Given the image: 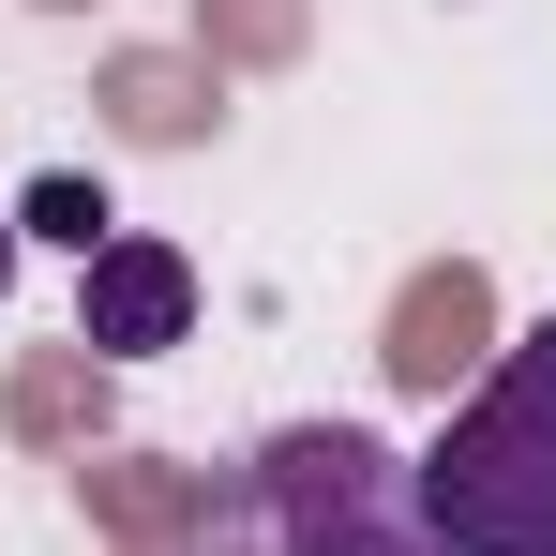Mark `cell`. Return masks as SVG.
Instances as JSON below:
<instances>
[{"instance_id":"6da1fadb","label":"cell","mask_w":556,"mask_h":556,"mask_svg":"<svg viewBox=\"0 0 556 556\" xmlns=\"http://www.w3.org/2000/svg\"><path fill=\"white\" fill-rule=\"evenodd\" d=\"M211 556H437L421 481L362 421H286L211 481Z\"/></svg>"},{"instance_id":"7a4b0ae2","label":"cell","mask_w":556,"mask_h":556,"mask_svg":"<svg viewBox=\"0 0 556 556\" xmlns=\"http://www.w3.org/2000/svg\"><path fill=\"white\" fill-rule=\"evenodd\" d=\"M437 556H556V316L511 331V362L452 406V437L406 466Z\"/></svg>"},{"instance_id":"3957f363","label":"cell","mask_w":556,"mask_h":556,"mask_svg":"<svg viewBox=\"0 0 556 556\" xmlns=\"http://www.w3.org/2000/svg\"><path fill=\"white\" fill-rule=\"evenodd\" d=\"M181 331H195V256L181 241L121 226L105 256H76V346H91V362H166Z\"/></svg>"},{"instance_id":"277c9868","label":"cell","mask_w":556,"mask_h":556,"mask_svg":"<svg viewBox=\"0 0 556 556\" xmlns=\"http://www.w3.org/2000/svg\"><path fill=\"white\" fill-rule=\"evenodd\" d=\"M15 241H61V256H105V241H121V211H105V181H30V211H15Z\"/></svg>"},{"instance_id":"5b68a950","label":"cell","mask_w":556,"mask_h":556,"mask_svg":"<svg viewBox=\"0 0 556 556\" xmlns=\"http://www.w3.org/2000/svg\"><path fill=\"white\" fill-rule=\"evenodd\" d=\"M0 286H15V211H0Z\"/></svg>"}]
</instances>
